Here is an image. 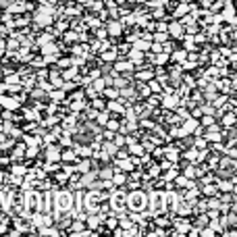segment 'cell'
Here are the masks:
<instances>
[{
	"label": "cell",
	"instance_id": "cell-5",
	"mask_svg": "<svg viewBox=\"0 0 237 237\" xmlns=\"http://www.w3.org/2000/svg\"><path fill=\"white\" fill-rule=\"evenodd\" d=\"M0 104L6 106V108H11V110H15V108L19 106V100H17V98H0Z\"/></svg>",
	"mask_w": 237,
	"mask_h": 237
},
{
	"label": "cell",
	"instance_id": "cell-32",
	"mask_svg": "<svg viewBox=\"0 0 237 237\" xmlns=\"http://www.w3.org/2000/svg\"><path fill=\"white\" fill-rule=\"evenodd\" d=\"M65 38H67V42H73V40H79V38H77L75 33H67Z\"/></svg>",
	"mask_w": 237,
	"mask_h": 237
},
{
	"label": "cell",
	"instance_id": "cell-35",
	"mask_svg": "<svg viewBox=\"0 0 237 237\" xmlns=\"http://www.w3.org/2000/svg\"><path fill=\"white\" fill-rule=\"evenodd\" d=\"M150 87H152V92H158V89H160V87H158V83H156V81H152V83H150Z\"/></svg>",
	"mask_w": 237,
	"mask_h": 237
},
{
	"label": "cell",
	"instance_id": "cell-40",
	"mask_svg": "<svg viewBox=\"0 0 237 237\" xmlns=\"http://www.w3.org/2000/svg\"><path fill=\"white\" fill-rule=\"evenodd\" d=\"M2 137H4V135H2V133H0V141H2Z\"/></svg>",
	"mask_w": 237,
	"mask_h": 237
},
{
	"label": "cell",
	"instance_id": "cell-37",
	"mask_svg": "<svg viewBox=\"0 0 237 237\" xmlns=\"http://www.w3.org/2000/svg\"><path fill=\"white\" fill-rule=\"evenodd\" d=\"M62 144H65V146H69V144H71V139H69V135H65V137H62Z\"/></svg>",
	"mask_w": 237,
	"mask_h": 237
},
{
	"label": "cell",
	"instance_id": "cell-25",
	"mask_svg": "<svg viewBox=\"0 0 237 237\" xmlns=\"http://www.w3.org/2000/svg\"><path fill=\"white\" fill-rule=\"evenodd\" d=\"M11 171H13L15 175H25V169H23V167H13Z\"/></svg>",
	"mask_w": 237,
	"mask_h": 237
},
{
	"label": "cell",
	"instance_id": "cell-20",
	"mask_svg": "<svg viewBox=\"0 0 237 237\" xmlns=\"http://www.w3.org/2000/svg\"><path fill=\"white\" fill-rule=\"evenodd\" d=\"M62 160H67V162H71V160H75V152H71V150H67V152L62 154Z\"/></svg>",
	"mask_w": 237,
	"mask_h": 237
},
{
	"label": "cell",
	"instance_id": "cell-39",
	"mask_svg": "<svg viewBox=\"0 0 237 237\" xmlns=\"http://www.w3.org/2000/svg\"><path fill=\"white\" fill-rule=\"evenodd\" d=\"M58 65H60V67H69V65H71V60H60Z\"/></svg>",
	"mask_w": 237,
	"mask_h": 237
},
{
	"label": "cell",
	"instance_id": "cell-36",
	"mask_svg": "<svg viewBox=\"0 0 237 237\" xmlns=\"http://www.w3.org/2000/svg\"><path fill=\"white\" fill-rule=\"evenodd\" d=\"M35 154H38V152H35V148H31V150H27V156H29V158H33Z\"/></svg>",
	"mask_w": 237,
	"mask_h": 237
},
{
	"label": "cell",
	"instance_id": "cell-19",
	"mask_svg": "<svg viewBox=\"0 0 237 237\" xmlns=\"http://www.w3.org/2000/svg\"><path fill=\"white\" fill-rule=\"evenodd\" d=\"M152 75H154L152 71H150V69H146V71H139V75H137V77H139V79H150Z\"/></svg>",
	"mask_w": 237,
	"mask_h": 237
},
{
	"label": "cell",
	"instance_id": "cell-12",
	"mask_svg": "<svg viewBox=\"0 0 237 237\" xmlns=\"http://www.w3.org/2000/svg\"><path fill=\"white\" fill-rule=\"evenodd\" d=\"M129 58H131L133 62H141V50L137 48V50H133V52H129Z\"/></svg>",
	"mask_w": 237,
	"mask_h": 237
},
{
	"label": "cell",
	"instance_id": "cell-31",
	"mask_svg": "<svg viewBox=\"0 0 237 237\" xmlns=\"http://www.w3.org/2000/svg\"><path fill=\"white\" fill-rule=\"evenodd\" d=\"M131 152H133V154H141V152H144V146H133Z\"/></svg>",
	"mask_w": 237,
	"mask_h": 237
},
{
	"label": "cell",
	"instance_id": "cell-16",
	"mask_svg": "<svg viewBox=\"0 0 237 237\" xmlns=\"http://www.w3.org/2000/svg\"><path fill=\"white\" fill-rule=\"evenodd\" d=\"M62 77H65V79H73V77H77V69H67L65 73H62Z\"/></svg>",
	"mask_w": 237,
	"mask_h": 237
},
{
	"label": "cell",
	"instance_id": "cell-21",
	"mask_svg": "<svg viewBox=\"0 0 237 237\" xmlns=\"http://www.w3.org/2000/svg\"><path fill=\"white\" fill-rule=\"evenodd\" d=\"M98 123H100V125H106V123H108V114H106V112H102V114L98 116Z\"/></svg>",
	"mask_w": 237,
	"mask_h": 237
},
{
	"label": "cell",
	"instance_id": "cell-4",
	"mask_svg": "<svg viewBox=\"0 0 237 237\" xmlns=\"http://www.w3.org/2000/svg\"><path fill=\"white\" fill-rule=\"evenodd\" d=\"M58 158H62V154H60L56 148H48V152H46V160L54 162V160H58Z\"/></svg>",
	"mask_w": 237,
	"mask_h": 237
},
{
	"label": "cell",
	"instance_id": "cell-14",
	"mask_svg": "<svg viewBox=\"0 0 237 237\" xmlns=\"http://www.w3.org/2000/svg\"><path fill=\"white\" fill-rule=\"evenodd\" d=\"M102 58H104L106 62H110V60H114V58H116V52H114V50H106V52L102 54Z\"/></svg>",
	"mask_w": 237,
	"mask_h": 237
},
{
	"label": "cell",
	"instance_id": "cell-23",
	"mask_svg": "<svg viewBox=\"0 0 237 237\" xmlns=\"http://www.w3.org/2000/svg\"><path fill=\"white\" fill-rule=\"evenodd\" d=\"M40 233H44V235H56V229H48V227H44V229H40Z\"/></svg>",
	"mask_w": 237,
	"mask_h": 237
},
{
	"label": "cell",
	"instance_id": "cell-18",
	"mask_svg": "<svg viewBox=\"0 0 237 237\" xmlns=\"http://www.w3.org/2000/svg\"><path fill=\"white\" fill-rule=\"evenodd\" d=\"M108 108H110V110H116V112H123V102H110Z\"/></svg>",
	"mask_w": 237,
	"mask_h": 237
},
{
	"label": "cell",
	"instance_id": "cell-6",
	"mask_svg": "<svg viewBox=\"0 0 237 237\" xmlns=\"http://www.w3.org/2000/svg\"><path fill=\"white\" fill-rule=\"evenodd\" d=\"M114 69L118 71V73H127V71H133V60H129V62H118Z\"/></svg>",
	"mask_w": 237,
	"mask_h": 237
},
{
	"label": "cell",
	"instance_id": "cell-34",
	"mask_svg": "<svg viewBox=\"0 0 237 237\" xmlns=\"http://www.w3.org/2000/svg\"><path fill=\"white\" fill-rule=\"evenodd\" d=\"M156 104H158V100H156V98H150V102H148V106H150V108H154Z\"/></svg>",
	"mask_w": 237,
	"mask_h": 237
},
{
	"label": "cell",
	"instance_id": "cell-38",
	"mask_svg": "<svg viewBox=\"0 0 237 237\" xmlns=\"http://www.w3.org/2000/svg\"><path fill=\"white\" fill-rule=\"evenodd\" d=\"M118 158H127V152L125 150H118Z\"/></svg>",
	"mask_w": 237,
	"mask_h": 237
},
{
	"label": "cell",
	"instance_id": "cell-3",
	"mask_svg": "<svg viewBox=\"0 0 237 237\" xmlns=\"http://www.w3.org/2000/svg\"><path fill=\"white\" fill-rule=\"evenodd\" d=\"M35 21H38V25H50V23H52V15L42 11V13L35 17Z\"/></svg>",
	"mask_w": 237,
	"mask_h": 237
},
{
	"label": "cell",
	"instance_id": "cell-7",
	"mask_svg": "<svg viewBox=\"0 0 237 237\" xmlns=\"http://www.w3.org/2000/svg\"><path fill=\"white\" fill-rule=\"evenodd\" d=\"M108 33L110 35H118V33H121V23H118V21L108 23Z\"/></svg>",
	"mask_w": 237,
	"mask_h": 237
},
{
	"label": "cell",
	"instance_id": "cell-22",
	"mask_svg": "<svg viewBox=\"0 0 237 237\" xmlns=\"http://www.w3.org/2000/svg\"><path fill=\"white\" fill-rule=\"evenodd\" d=\"M77 169H79V173H87V169H89V162H87V160H85V162H81Z\"/></svg>",
	"mask_w": 237,
	"mask_h": 237
},
{
	"label": "cell",
	"instance_id": "cell-26",
	"mask_svg": "<svg viewBox=\"0 0 237 237\" xmlns=\"http://www.w3.org/2000/svg\"><path fill=\"white\" fill-rule=\"evenodd\" d=\"M171 33H173V35H179V33H181V27L177 25V23H175V25H171Z\"/></svg>",
	"mask_w": 237,
	"mask_h": 237
},
{
	"label": "cell",
	"instance_id": "cell-13",
	"mask_svg": "<svg viewBox=\"0 0 237 237\" xmlns=\"http://www.w3.org/2000/svg\"><path fill=\"white\" fill-rule=\"evenodd\" d=\"M112 183H114V185H123V183H125V175H123V173H114Z\"/></svg>",
	"mask_w": 237,
	"mask_h": 237
},
{
	"label": "cell",
	"instance_id": "cell-10",
	"mask_svg": "<svg viewBox=\"0 0 237 237\" xmlns=\"http://www.w3.org/2000/svg\"><path fill=\"white\" fill-rule=\"evenodd\" d=\"M118 167H121L123 171H133V162H129V160L121 158V160H118Z\"/></svg>",
	"mask_w": 237,
	"mask_h": 237
},
{
	"label": "cell",
	"instance_id": "cell-24",
	"mask_svg": "<svg viewBox=\"0 0 237 237\" xmlns=\"http://www.w3.org/2000/svg\"><path fill=\"white\" fill-rule=\"evenodd\" d=\"M94 87H96L98 92H102V89H104V81H102V79H98V81H94Z\"/></svg>",
	"mask_w": 237,
	"mask_h": 237
},
{
	"label": "cell",
	"instance_id": "cell-9",
	"mask_svg": "<svg viewBox=\"0 0 237 237\" xmlns=\"http://www.w3.org/2000/svg\"><path fill=\"white\" fill-rule=\"evenodd\" d=\"M102 223V214H96V216H87V227L94 229V227H98Z\"/></svg>",
	"mask_w": 237,
	"mask_h": 237
},
{
	"label": "cell",
	"instance_id": "cell-11",
	"mask_svg": "<svg viewBox=\"0 0 237 237\" xmlns=\"http://www.w3.org/2000/svg\"><path fill=\"white\" fill-rule=\"evenodd\" d=\"M114 173H116V171H112V169H102L98 175H100L102 179H112V177H114Z\"/></svg>",
	"mask_w": 237,
	"mask_h": 237
},
{
	"label": "cell",
	"instance_id": "cell-28",
	"mask_svg": "<svg viewBox=\"0 0 237 237\" xmlns=\"http://www.w3.org/2000/svg\"><path fill=\"white\" fill-rule=\"evenodd\" d=\"M25 144L27 146H35L38 144V137H25Z\"/></svg>",
	"mask_w": 237,
	"mask_h": 237
},
{
	"label": "cell",
	"instance_id": "cell-15",
	"mask_svg": "<svg viewBox=\"0 0 237 237\" xmlns=\"http://www.w3.org/2000/svg\"><path fill=\"white\" fill-rule=\"evenodd\" d=\"M135 48H139V50H148V48H150V40H144V42H137V40H135Z\"/></svg>",
	"mask_w": 237,
	"mask_h": 237
},
{
	"label": "cell",
	"instance_id": "cell-30",
	"mask_svg": "<svg viewBox=\"0 0 237 237\" xmlns=\"http://www.w3.org/2000/svg\"><path fill=\"white\" fill-rule=\"evenodd\" d=\"M106 96H108V98H116L118 92H116V89H106Z\"/></svg>",
	"mask_w": 237,
	"mask_h": 237
},
{
	"label": "cell",
	"instance_id": "cell-1",
	"mask_svg": "<svg viewBox=\"0 0 237 237\" xmlns=\"http://www.w3.org/2000/svg\"><path fill=\"white\" fill-rule=\"evenodd\" d=\"M146 204H148V198H146V194L137 192V189H133V192L127 196V206H129L133 212H139V210H144V208H146Z\"/></svg>",
	"mask_w": 237,
	"mask_h": 237
},
{
	"label": "cell",
	"instance_id": "cell-33",
	"mask_svg": "<svg viewBox=\"0 0 237 237\" xmlns=\"http://www.w3.org/2000/svg\"><path fill=\"white\" fill-rule=\"evenodd\" d=\"M92 104H94V108H96V110H100V108H102V100H94Z\"/></svg>",
	"mask_w": 237,
	"mask_h": 237
},
{
	"label": "cell",
	"instance_id": "cell-17",
	"mask_svg": "<svg viewBox=\"0 0 237 237\" xmlns=\"http://www.w3.org/2000/svg\"><path fill=\"white\" fill-rule=\"evenodd\" d=\"M104 152H106V154H118L116 144H106V146H104Z\"/></svg>",
	"mask_w": 237,
	"mask_h": 237
},
{
	"label": "cell",
	"instance_id": "cell-27",
	"mask_svg": "<svg viewBox=\"0 0 237 237\" xmlns=\"http://www.w3.org/2000/svg\"><path fill=\"white\" fill-rule=\"evenodd\" d=\"M106 225H108V227H110V229H112V227H116V225H118V221H116V219H114V216H110V219H108V221H106Z\"/></svg>",
	"mask_w": 237,
	"mask_h": 237
},
{
	"label": "cell",
	"instance_id": "cell-2",
	"mask_svg": "<svg viewBox=\"0 0 237 237\" xmlns=\"http://www.w3.org/2000/svg\"><path fill=\"white\" fill-rule=\"evenodd\" d=\"M54 202H56V216H60V212H69V208H71V194L58 192V194H54Z\"/></svg>",
	"mask_w": 237,
	"mask_h": 237
},
{
	"label": "cell",
	"instance_id": "cell-8",
	"mask_svg": "<svg viewBox=\"0 0 237 237\" xmlns=\"http://www.w3.org/2000/svg\"><path fill=\"white\" fill-rule=\"evenodd\" d=\"M96 175H98L96 171H92V173H87V175H85V177L81 179V183H79V185H81V187H87V185H92V181H94V179H96Z\"/></svg>",
	"mask_w": 237,
	"mask_h": 237
},
{
	"label": "cell",
	"instance_id": "cell-29",
	"mask_svg": "<svg viewBox=\"0 0 237 237\" xmlns=\"http://www.w3.org/2000/svg\"><path fill=\"white\" fill-rule=\"evenodd\" d=\"M106 127L114 131V129H118V123H116V121H108V123H106Z\"/></svg>",
	"mask_w": 237,
	"mask_h": 237
}]
</instances>
